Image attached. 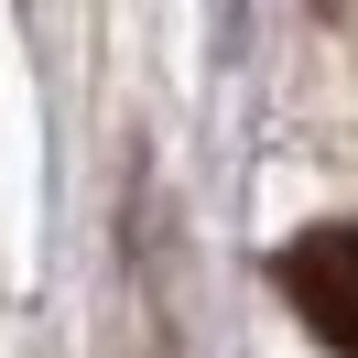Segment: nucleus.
I'll return each mask as SVG.
<instances>
[{"label": "nucleus", "instance_id": "obj_1", "mask_svg": "<svg viewBox=\"0 0 358 358\" xmlns=\"http://www.w3.org/2000/svg\"><path fill=\"white\" fill-rule=\"evenodd\" d=\"M271 282H282V304L304 315L315 348L358 358V228H304V239H282Z\"/></svg>", "mask_w": 358, "mask_h": 358}]
</instances>
